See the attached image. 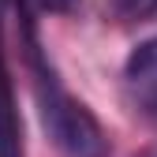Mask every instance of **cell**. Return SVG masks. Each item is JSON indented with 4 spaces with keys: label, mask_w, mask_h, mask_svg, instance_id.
I'll list each match as a JSON object with an SVG mask.
<instances>
[{
    "label": "cell",
    "mask_w": 157,
    "mask_h": 157,
    "mask_svg": "<svg viewBox=\"0 0 157 157\" xmlns=\"http://www.w3.org/2000/svg\"><path fill=\"white\" fill-rule=\"evenodd\" d=\"M37 112L49 139L67 157H109V139L94 112L56 82L49 71L37 75Z\"/></svg>",
    "instance_id": "1"
},
{
    "label": "cell",
    "mask_w": 157,
    "mask_h": 157,
    "mask_svg": "<svg viewBox=\"0 0 157 157\" xmlns=\"http://www.w3.org/2000/svg\"><path fill=\"white\" fill-rule=\"evenodd\" d=\"M124 86L135 109L146 116H157V37L135 45V52L124 64Z\"/></svg>",
    "instance_id": "2"
},
{
    "label": "cell",
    "mask_w": 157,
    "mask_h": 157,
    "mask_svg": "<svg viewBox=\"0 0 157 157\" xmlns=\"http://www.w3.org/2000/svg\"><path fill=\"white\" fill-rule=\"evenodd\" d=\"M116 11L127 19H142V15L157 11V0H116Z\"/></svg>",
    "instance_id": "3"
},
{
    "label": "cell",
    "mask_w": 157,
    "mask_h": 157,
    "mask_svg": "<svg viewBox=\"0 0 157 157\" xmlns=\"http://www.w3.org/2000/svg\"><path fill=\"white\" fill-rule=\"evenodd\" d=\"M37 4H41L45 11H60V15H64V11H71V8L78 4V0H37Z\"/></svg>",
    "instance_id": "4"
},
{
    "label": "cell",
    "mask_w": 157,
    "mask_h": 157,
    "mask_svg": "<svg viewBox=\"0 0 157 157\" xmlns=\"http://www.w3.org/2000/svg\"><path fill=\"white\" fill-rule=\"evenodd\" d=\"M4 90H8V86H4V75H0V94H4Z\"/></svg>",
    "instance_id": "5"
}]
</instances>
